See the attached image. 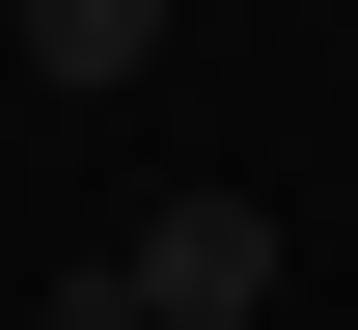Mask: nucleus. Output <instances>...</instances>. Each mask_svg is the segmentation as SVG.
I'll return each instance as SVG.
<instances>
[{"instance_id":"2","label":"nucleus","mask_w":358,"mask_h":330,"mask_svg":"<svg viewBox=\"0 0 358 330\" xmlns=\"http://www.w3.org/2000/svg\"><path fill=\"white\" fill-rule=\"evenodd\" d=\"M138 55H166V0H28V83H83V110H110Z\"/></svg>"},{"instance_id":"1","label":"nucleus","mask_w":358,"mask_h":330,"mask_svg":"<svg viewBox=\"0 0 358 330\" xmlns=\"http://www.w3.org/2000/svg\"><path fill=\"white\" fill-rule=\"evenodd\" d=\"M248 303H275V220L248 193H166V220L83 276V330H248Z\"/></svg>"}]
</instances>
